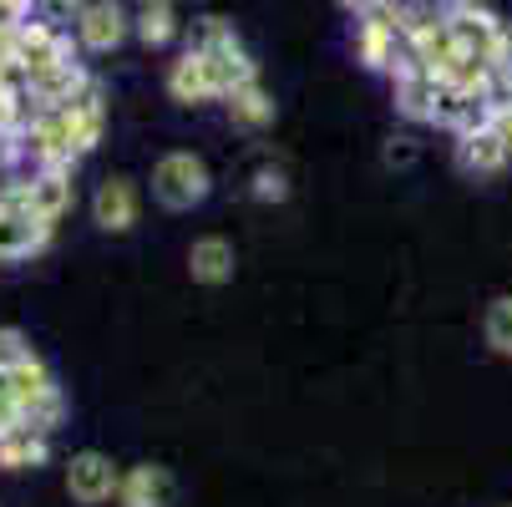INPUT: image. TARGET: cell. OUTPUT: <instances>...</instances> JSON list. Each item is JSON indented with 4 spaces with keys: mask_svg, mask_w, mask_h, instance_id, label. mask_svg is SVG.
Masks as SVG:
<instances>
[{
    "mask_svg": "<svg viewBox=\"0 0 512 507\" xmlns=\"http://www.w3.org/2000/svg\"><path fill=\"white\" fill-rule=\"evenodd\" d=\"M482 335H487V345H492L497 355H512V295H502V300L487 305Z\"/></svg>",
    "mask_w": 512,
    "mask_h": 507,
    "instance_id": "cell-17",
    "label": "cell"
},
{
    "mask_svg": "<svg viewBox=\"0 0 512 507\" xmlns=\"http://www.w3.org/2000/svg\"><path fill=\"white\" fill-rule=\"evenodd\" d=\"M254 198H259V203H284V198H289L284 173H279V168H259V173H254Z\"/></svg>",
    "mask_w": 512,
    "mask_h": 507,
    "instance_id": "cell-20",
    "label": "cell"
},
{
    "mask_svg": "<svg viewBox=\"0 0 512 507\" xmlns=\"http://www.w3.org/2000/svg\"><path fill=\"white\" fill-rule=\"evenodd\" d=\"M229 117H234V127H244V132H264V127L274 122V97H269L259 82H249V87H239V92L229 97Z\"/></svg>",
    "mask_w": 512,
    "mask_h": 507,
    "instance_id": "cell-15",
    "label": "cell"
},
{
    "mask_svg": "<svg viewBox=\"0 0 512 507\" xmlns=\"http://www.w3.org/2000/svg\"><path fill=\"white\" fill-rule=\"evenodd\" d=\"M142 6H148V0H142Z\"/></svg>",
    "mask_w": 512,
    "mask_h": 507,
    "instance_id": "cell-24",
    "label": "cell"
},
{
    "mask_svg": "<svg viewBox=\"0 0 512 507\" xmlns=\"http://www.w3.org/2000/svg\"><path fill=\"white\" fill-rule=\"evenodd\" d=\"M127 36H132V16L117 6V0H92V6L82 11V21H77V46L92 51V56L117 51Z\"/></svg>",
    "mask_w": 512,
    "mask_h": 507,
    "instance_id": "cell-7",
    "label": "cell"
},
{
    "mask_svg": "<svg viewBox=\"0 0 512 507\" xmlns=\"http://www.w3.org/2000/svg\"><path fill=\"white\" fill-rule=\"evenodd\" d=\"M340 6H345L350 16H365V11H376V6H391V0H340Z\"/></svg>",
    "mask_w": 512,
    "mask_h": 507,
    "instance_id": "cell-23",
    "label": "cell"
},
{
    "mask_svg": "<svg viewBox=\"0 0 512 507\" xmlns=\"http://www.w3.org/2000/svg\"><path fill=\"white\" fill-rule=\"evenodd\" d=\"M137 213H142V198H137V183L132 178H102L97 193H92V224L102 234H132L137 229Z\"/></svg>",
    "mask_w": 512,
    "mask_h": 507,
    "instance_id": "cell-5",
    "label": "cell"
},
{
    "mask_svg": "<svg viewBox=\"0 0 512 507\" xmlns=\"http://www.w3.org/2000/svg\"><path fill=\"white\" fill-rule=\"evenodd\" d=\"M168 97H173L178 107L224 102V97H218V87H213V71H208V61H203L198 51H183V56L168 66Z\"/></svg>",
    "mask_w": 512,
    "mask_h": 507,
    "instance_id": "cell-10",
    "label": "cell"
},
{
    "mask_svg": "<svg viewBox=\"0 0 512 507\" xmlns=\"http://www.w3.org/2000/svg\"><path fill=\"white\" fill-rule=\"evenodd\" d=\"M132 31L142 46H168L178 36V16H173V0H148L137 16H132Z\"/></svg>",
    "mask_w": 512,
    "mask_h": 507,
    "instance_id": "cell-16",
    "label": "cell"
},
{
    "mask_svg": "<svg viewBox=\"0 0 512 507\" xmlns=\"http://www.w3.org/2000/svg\"><path fill=\"white\" fill-rule=\"evenodd\" d=\"M442 6H447V0H442Z\"/></svg>",
    "mask_w": 512,
    "mask_h": 507,
    "instance_id": "cell-25",
    "label": "cell"
},
{
    "mask_svg": "<svg viewBox=\"0 0 512 507\" xmlns=\"http://www.w3.org/2000/svg\"><path fill=\"white\" fill-rule=\"evenodd\" d=\"M36 11H41V0H0V26H26L36 21Z\"/></svg>",
    "mask_w": 512,
    "mask_h": 507,
    "instance_id": "cell-21",
    "label": "cell"
},
{
    "mask_svg": "<svg viewBox=\"0 0 512 507\" xmlns=\"http://www.w3.org/2000/svg\"><path fill=\"white\" fill-rule=\"evenodd\" d=\"M56 224L36 219L31 208H0V264H21L51 244Z\"/></svg>",
    "mask_w": 512,
    "mask_h": 507,
    "instance_id": "cell-6",
    "label": "cell"
},
{
    "mask_svg": "<svg viewBox=\"0 0 512 507\" xmlns=\"http://www.w3.org/2000/svg\"><path fill=\"white\" fill-rule=\"evenodd\" d=\"M401 51H406V36H401L396 6H376L355 16V61L365 71H396Z\"/></svg>",
    "mask_w": 512,
    "mask_h": 507,
    "instance_id": "cell-3",
    "label": "cell"
},
{
    "mask_svg": "<svg viewBox=\"0 0 512 507\" xmlns=\"http://www.w3.org/2000/svg\"><path fill=\"white\" fill-rule=\"evenodd\" d=\"M71 203H77V188H71V173L61 168H36L31 173V213L46 224H61Z\"/></svg>",
    "mask_w": 512,
    "mask_h": 507,
    "instance_id": "cell-11",
    "label": "cell"
},
{
    "mask_svg": "<svg viewBox=\"0 0 512 507\" xmlns=\"http://www.w3.org/2000/svg\"><path fill=\"white\" fill-rule=\"evenodd\" d=\"M381 163H386V168H411V163H416V142H411V137H391L386 148H381Z\"/></svg>",
    "mask_w": 512,
    "mask_h": 507,
    "instance_id": "cell-22",
    "label": "cell"
},
{
    "mask_svg": "<svg viewBox=\"0 0 512 507\" xmlns=\"http://www.w3.org/2000/svg\"><path fill=\"white\" fill-rule=\"evenodd\" d=\"M213 193V173H208V163L198 158V153H163L158 163H153V198L168 208V213H188V208H198L203 198Z\"/></svg>",
    "mask_w": 512,
    "mask_h": 507,
    "instance_id": "cell-2",
    "label": "cell"
},
{
    "mask_svg": "<svg viewBox=\"0 0 512 507\" xmlns=\"http://www.w3.org/2000/svg\"><path fill=\"white\" fill-rule=\"evenodd\" d=\"M234 244L229 239H218V234H203V239H193V249H188V274H193V284H229L234 279Z\"/></svg>",
    "mask_w": 512,
    "mask_h": 507,
    "instance_id": "cell-13",
    "label": "cell"
},
{
    "mask_svg": "<svg viewBox=\"0 0 512 507\" xmlns=\"http://www.w3.org/2000/svg\"><path fill=\"white\" fill-rule=\"evenodd\" d=\"M507 158H512V142H507L492 122L457 132V168H462V173L487 178V173H502V168H507Z\"/></svg>",
    "mask_w": 512,
    "mask_h": 507,
    "instance_id": "cell-9",
    "label": "cell"
},
{
    "mask_svg": "<svg viewBox=\"0 0 512 507\" xmlns=\"http://www.w3.org/2000/svg\"><path fill=\"white\" fill-rule=\"evenodd\" d=\"M51 462V437L41 431H16V437L0 442V472H36Z\"/></svg>",
    "mask_w": 512,
    "mask_h": 507,
    "instance_id": "cell-14",
    "label": "cell"
},
{
    "mask_svg": "<svg viewBox=\"0 0 512 507\" xmlns=\"http://www.w3.org/2000/svg\"><path fill=\"white\" fill-rule=\"evenodd\" d=\"M87 6H92V0H41V16H46L51 26L66 31V26H77V21H82Z\"/></svg>",
    "mask_w": 512,
    "mask_h": 507,
    "instance_id": "cell-18",
    "label": "cell"
},
{
    "mask_svg": "<svg viewBox=\"0 0 512 507\" xmlns=\"http://www.w3.org/2000/svg\"><path fill=\"white\" fill-rule=\"evenodd\" d=\"M117 487H122V467L107 457V452H77L66 462V492L71 502L82 507H102V502H117Z\"/></svg>",
    "mask_w": 512,
    "mask_h": 507,
    "instance_id": "cell-4",
    "label": "cell"
},
{
    "mask_svg": "<svg viewBox=\"0 0 512 507\" xmlns=\"http://www.w3.org/2000/svg\"><path fill=\"white\" fill-rule=\"evenodd\" d=\"M26 355H31V340H26L21 330H11V325L0 330V371H16Z\"/></svg>",
    "mask_w": 512,
    "mask_h": 507,
    "instance_id": "cell-19",
    "label": "cell"
},
{
    "mask_svg": "<svg viewBox=\"0 0 512 507\" xmlns=\"http://www.w3.org/2000/svg\"><path fill=\"white\" fill-rule=\"evenodd\" d=\"M97 82L87 77V66L71 56V61H56L46 66L41 77H31V112H51V107H66V102H77L82 92H92Z\"/></svg>",
    "mask_w": 512,
    "mask_h": 507,
    "instance_id": "cell-8",
    "label": "cell"
},
{
    "mask_svg": "<svg viewBox=\"0 0 512 507\" xmlns=\"http://www.w3.org/2000/svg\"><path fill=\"white\" fill-rule=\"evenodd\" d=\"M117 507H173V477L168 467H132L122 472V487H117Z\"/></svg>",
    "mask_w": 512,
    "mask_h": 507,
    "instance_id": "cell-12",
    "label": "cell"
},
{
    "mask_svg": "<svg viewBox=\"0 0 512 507\" xmlns=\"http://www.w3.org/2000/svg\"><path fill=\"white\" fill-rule=\"evenodd\" d=\"M188 51H198V56L208 61L213 87H218V97H224V102H229L239 87L259 82L254 56L244 51L239 31H234L224 16H198V21H193V31H188Z\"/></svg>",
    "mask_w": 512,
    "mask_h": 507,
    "instance_id": "cell-1",
    "label": "cell"
}]
</instances>
